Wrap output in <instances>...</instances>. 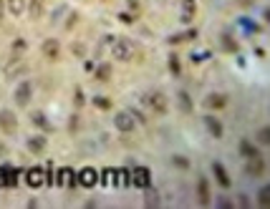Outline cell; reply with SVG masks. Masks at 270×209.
Segmentation results:
<instances>
[{
    "label": "cell",
    "instance_id": "25",
    "mask_svg": "<svg viewBox=\"0 0 270 209\" xmlns=\"http://www.w3.org/2000/svg\"><path fill=\"white\" fill-rule=\"evenodd\" d=\"M182 8H185V20H189L194 16V10H197V3L194 0H182Z\"/></svg>",
    "mask_w": 270,
    "mask_h": 209
},
{
    "label": "cell",
    "instance_id": "22",
    "mask_svg": "<svg viewBox=\"0 0 270 209\" xmlns=\"http://www.w3.org/2000/svg\"><path fill=\"white\" fill-rule=\"evenodd\" d=\"M177 101H179V109H182L185 114H189V111H192V98H189V94H185V91H179Z\"/></svg>",
    "mask_w": 270,
    "mask_h": 209
},
{
    "label": "cell",
    "instance_id": "32",
    "mask_svg": "<svg viewBox=\"0 0 270 209\" xmlns=\"http://www.w3.org/2000/svg\"><path fill=\"white\" fill-rule=\"evenodd\" d=\"M28 48V43L23 40V38H18V40H13V53H23Z\"/></svg>",
    "mask_w": 270,
    "mask_h": 209
},
{
    "label": "cell",
    "instance_id": "6",
    "mask_svg": "<svg viewBox=\"0 0 270 209\" xmlns=\"http://www.w3.org/2000/svg\"><path fill=\"white\" fill-rule=\"evenodd\" d=\"M31 94H33V86L28 83V81L18 83V88H16V103H18V106H28V103H31Z\"/></svg>",
    "mask_w": 270,
    "mask_h": 209
},
{
    "label": "cell",
    "instance_id": "24",
    "mask_svg": "<svg viewBox=\"0 0 270 209\" xmlns=\"http://www.w3.org/2000/svg\"><path fill=\"white\" fill-rule=\"evenodd\" d=\"M31 118H33V124H36V126H43V129H46V131H53V126L48 124V118L43 116V114H38V111H36V114H33Z\"/></svg>",
    "mask_w": 270,
    "mask_h": 209
},
{
    "label": "cell",
    "instance_id": "4",
    "mask_svg": "<svg viewBox=\"0 0 270 209\" xmlns=\"http://www.w3.org/2000/svg\"><path fill=\"white\" fill-rule=\"evenodd\" d=\"M41 51H43V56H46L48 61H58V58H61V43H58L56 38H48V40H43Z\"/></svg>",
    "mask_w": 270,
    "mask_h": 209
},
{
    "label": "cell",
    "instance_id": "16",
    "mask_svg": "<svg viewBox=\"0 0 270 209\" xmlns=\"http://www.w3.org/2000/svg\"><path fill=\"white\" fill-rule=\"evenodd\" d=\"M25 179H28V184H31L33 189H38V187L43 184V169H41V167H33V169H28Z\"/></svg>",
    "mask_w": 270,
    "mask_h": 209
},
{
    "label": "cell",
    "instance_id": "1",
    "mask_svg": "<svg viewBox=\"0 0 270 209\" xmlns=\"http://www.w3.org/2000/svg\"><path fill=\"white\" fill-rule=\"evenodd\" d=\"M0 131H3V133H10V136L18 131V116L13 114L10 109H3V111H0Z\"/></svg>",
    "mask_w": 270,
    "mask_h": 209
},
{
    "label": "cell",
    "instance_id": "5",
    "mask_svg": "<svg viewBox=\"0 0 270 209\" xmlns=\"http://www.w3.org/2000/svg\"><path fill=\"white\" fill-rule=\"evenodd\" d=\"M225 106H228V96H225V94H207V96H205V109H209V111H222Z\"/></svg>",
    "mask_w": 270,
    "mask_h": 209
},
{
    "label": "cell",
    "instance_id": "10",
    "mask_svg": "<svg viewBox=\"0 0 270 209\" xmlns=\"http://www.w3.org/2000/svg\"><path fill=\"white\" fill-rule=\"evenodd\" d=\"M212 174H215L217 184H220L222 189H230V187H232V182H230V174H228V169H225L220 161H215V164H212Z\"/></svg>",
    "mask_w": 270,
    "mask_h": 209
},
{
    "label": "cell",
    "instance_id": "27",
    "mask_svg": "<svg viewBox=\"0 0 270 209\" xmlns=\"http://www.w3.org/2000/svg\"><path fill=\"white\" fill-rule=\"evenodd\" d=\"M94 106L101 109V111H109V109H111V98H106V96H96V98H94Z\"/></svg>",
    "mask_w": 270,
    "mask_h": 209
},
{
    "label": "cell",
    "instance_id": "36",
    "mask_svg": "<svg viewBox=\"0 0 270 209\" xmlns=\"http://www.w3.org/2000/svg\"><path fill=\"white\" fill-rule=\"evenodd\" d=\"M5 8H8V3H5V0H0V20H3V16H5Z\"/></svg>",
    "mask_w": 270,
    "mask_h": 209
},
{
    "label": "cell",
    "instance_id": "17",
    "mask_svg": "<svg viewBox=\"0 0 270 209\" xmlns=\"http://www.w3.org/2000/svg\"><path fill=\"white\" fill-rule=\"evenodd\" d=\"M197 199H200V204H209V184H207V179H200L197 182Z\"/></svg>",
    "mask_w": 270,
    "mask_h": 209
},
{
    "label": "cell",
    "instance_id": "29",
    "mask_svg": "<svg viewBox=\"0 0 270 209\" xmlns=\"http://www.w3.org/2000/svg\"><path fill=\"white\" fill-rule=\"evenodd\" d=\"M258 141H260L263 146H268V141H270V131H268V126H263V129L258 131Z\"/></svg>",
    "mask_w": 270,
    "mask_h": 209
},
{
    "label": "cell",
    "instance_id": "34",
    "mask_svg": "<svg viewBox=\"0 0 270 209\" xmlns=\"http://www.w3.org/2000/svg\"><path fill=\"white\" fill-rule=\"evenodd\" d=\"M83 53H86L83 43H76V46H73V56H83Z\"/></svg>",
    "mask_w": 270,
    "mask_h": 209
},
{
    "label": "cell",
    "instance_id": "26",
    "mask_svg": "<svg viewBox=\"0 0 270 209\" xmlns=\"http://www.w3.org/2000/svg\"><path fill=\"white\" fill-rule=\"evenodd\" d=\"M172 164H174L177 169H182V171H187V169H189V159H187V156H179V154H174V156H172Z\"/></svg>",
    "mask_w": 270,
    "mask_h": 209
},
{
    "label": "cell",
    "instance_id": "31",
    "mask_svg": "<svg viewBox=\"0 0 270 209\" xmlns=\"http://www.w3.org/2000/svg\"><path fill=\"white\" fill-rule=\"evenodd\" d=\"M76 23H79V13H71V16L66 18V31H73Z\"/></svg>",
    "mask_w": 270,
    "mask_h": 209
},
{
    "label": "cell",
    "instance_id": "8",
    "mask_svg": "<svg viewBox=\"0 0 270 209\" xmlns=\"http://www.w3.org/2000/svg\"><path fill=\"white\" fill-rule=\"evenodd\" d=\"M114 58H116V61H129V58H131V43L126 38L114 43Z\"/></svg>",
    "mask_w": 270,
    "mask_h": 209
},
{
    "label": "cell",
    "instance_id": "7",
    "mask_svg": "<svg viewBox=\"0 0 270 209\" xmlns=\"http://www.w3.org/2000/svg\"><path fill=\"white\" fill-rule=\"evenodd\" d=\"M96 182H99V174H96V169H91V167L81 169L79 176H76V184H81V187H96Z\"/></svg>",
    "mask_w": 270,
    "mask_h": 209
},
{
    "label": "cell",
    "instance_id": "33",
    "mask_svg": "<svg viewBox=\"0 0 270 209\" xmlns=\"http://www.w3.org/2000/svg\"><path fill=\"white\" fill-rule=\"evenodd\" d=\"M146 189V204H157V191L152 187H144Z\"/></svg>",
    "mask_w": 270,
    "mask_h": 209
},
{
    "label": "cell",
    "instance_id": "15",
    "mask_svg": "<svg viewBox=\"0 0 270 209\" xmlns=\"http://www.w3.org/2000/svg\"><path fill=\"white\" fill-rule=\"evenodd\" d=\"M46 136H31V139H28V152H31V154H43V152H46Z\"/></svg>",
    "mask_w": 270,
    "mask_h": 209
},
{
    "label": "cell",
    "instance_id": "19",
    "mask_svg": "<svg viewBox=\"0 0 270 209\" xmlns=\"http://www.w3.org/2000/svg\"><path fill=\"white\" fill-rule=\"evenodd\" d=\"M240 154H243L245 159H252V156H260L258 152V146L250 144V141H240Z\"/></svg>",
    "mask_w": 270,
    "mask_h": 209
},
{
    "label": "cell",
    "instance_id": "21",
    "mask_svg": "<svg viewBox=\"0 0 270 209\" xmlns=\"http://www.w3.org/2000/svg\"><path fill=\"white\" fill-rule=\"evenodd\" d=\"M8 3V10L13 13V16H21V13L25 10V0H5Z\"/></svg>",
    "mask_w": 270,
    "mask_h": 209
},
{
    "label": "cell",
    "instance_id": "18",
    "mask_svg": "<svg viewBox=\"0 0 270 209\" xmlns=\"http://www.w3.org/2000/svg\"><path fill=\"white\" fill-rule=\"evenodd\" d=\"M43 10H46V0H31V3H28V13H31V18H41Z\"/></svg>",
    "mask_w": 270,
    "mask_h": 209
},
{
    "label": "cell",
    "instance_id": "30",
    "mask_svg": "<svg viewBox=\"0 0 270 209\" xmlns=\"http://www.w3.org/2000/svg\"><path fill=\"white\" fill-rule=\"evenodd\" d=\"M73 103H76V109H81L83 103H86V96H83L81 88H76V94H73Z\"/></svg>",
    "mask_w": 270,
    "mask_h": 209
},
{
    "label": "cell",
    "instance_id": "14",
    "mask_svg": "<svg viewBox=\"0 0 270 209\" xmlns=\"http://www.w3.org/2000/svg\"><path fill=\"white\" fill-rule=\"evenodd\" d=\"M202 124L207 126V131H209V133H212V136H215V139H222V133H225V129H222V124L217 121V118H215V116H205V118H202Z\"/></svg>",
    "mask_w": 270,
    "mask_h": 209
},
{
    "label": "cell",
    "instance_id": "23",
    "mask_svg": "<svg viewBox=\"0 0 270 209\" xmlns=\"http://www.w3.org/2000/svg\"><path fill=\"white\" fill-rule=\"evenodd\" d=\"M94 76H96L99 81H109V76H111V66H109V63H101V66L94 71Z\"/></svg>",
    "mask_w": 270,
    "mask_h": 209
},
{
    "label": "cell",
    "instance_id": "11",
    "mask_svg": "<svg viewBox=\"0 0 270 209\" xmlns=\"http://www.w3.org/2000/svg\"><path fill=\"white\" fill-rule=\"evenodd\" d=\"M265 169H268L265 159H260V156H252V159H248V167H245V171H248L250 176H263V174H265Z\"/></svg>",
    "mask_w": 270,
    "mask_h": 209
},
{
    "label": "cell",
    "instance_id": "3",
    "mask_svg": "<svg viewBox=\"0 0 270 209\" xmlns=\"http://www.w3.org/2000/svg\"><path fill=\"white\" fill-rule=\"evenodd\" d=\"M114 124H116L119 131H124V133H129V131L137 129V121H134V116H131L129 111H119V114L114 116Z\"/></svg>",
    "mask_w": 270,
    "mask_h": 209
},
{
    "label": "cell",
    "instance_id": "28",
    "mask_svg": "<svg viewBox=\"0 0 270 209\" xmlns=\"http://www.w3.org/2000/svg\"><path fill=\"white\" fill-rule=\"evenodd\" d=\"M258 202H260L263 207H268V204H270V187H263V189H260V194H258Z\"/></svg>",
    "mask_w": 270,
    "mask_h": 209
},
{
    "label": "cell",
    "instance_id": "9",
    "mask_svg": "<svg viewBox=\"0 0 270 209\" xmlns=\"http://www.w3.org/2000/svg\"><path fill=\"white\" fill-rule=\"evenodd\" d=\"M131 184L139 187V189L149 187V169L146 167H134L131 169Z\"/></svg>",
    "mask_w": 270,
    "mask_h": 209
},
{
    "label": "cell",
    "instance_id": "35",
    "mask_svg": "<svg viewBox=\"0 0 270 209\" xmlns=\"http://www.w3.org/2000/svg\"><path fill=\"white\" fill-rule=\"evenodd\" d=\"M169 63H172V73H179V61H177V56L169 58Z\"/></svg>",
    "mask_w": 270,
    "mask_h": 209
},
{
    "label": "cell",
    "instance_id": "20",
    "mask_svg": "<svg viewBox=\"0 0 270 209\" xmlns=\"http://www.w3.org/2000/svg\"><path fill=\"white\" fill-rule=\"evenodd\" d=\"M222 48L228 53H237V40L232 38V33H222Z\"/></svg>",
    "mask_w": 270,
    "mask_h": 209
},
{
    "label": "cell",
    "instance_id": "13",
    "mask_svg": "<svg viewBox=\"0 0 270 209\" xmlns=\"http://www.w3.org/2000/svg\"><path fill=\"white\" fill-rule=\"evenodd\" d=\"M56 182L61 184V187H76V174H73V169L63 167V169H58V176H56Z\"/></svg>",
    "mask_w": 270,
    "mask_h": 209
},
{
    "label": "cell",
    "instance_id": "37",
    "mask_svg": "<svg viewBox=\"0 0 270 209\" xmlns=\"http://www.w3.org/2000/svg\"><path fill=\"white\" fill-rule=\"evenodd\" d=\"M237 5H240V8H250L252 0H237Z\"/></svg>",
    "mask_w": 270,
    "mask_h": 209
},
{
    "label": "cell",
    "instance_id": "12",
    "mask_svg": "<svg viewBox=\"0 0 270 209\" xmlns=\"http://www.w3.org/2000/svg\"><path fill=\"white\" fill-rule=\"evenodd\" d=\"M18 184V171L13 167H0V187H16Z\"/></svg>",
    "mask_w": 270,
    "mask_h": 209
},
{
    "label": "cell",
    "instance_id": "2",
    "mask_svg": "<svg viewBox=\"0 0 270 209\" xmlns=\"http://www.w3.org/2000/svg\"><path fill=\"white\" fill-rule=\"evenodd\" d=\"M144 103L152 111H157V114H164L167 111V98H164V94H159V91H149V94H144Z\"/></svg>",
    "mask_w": 270,
    "mask_h": 209
}]
</instances>
